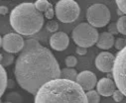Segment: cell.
I'll use <instances>...</instances> for the list:
<instances>
[{
  "instance_id": "obj_1",
  "label": "cell",
  "mask_w": 126,
  "mask_h": 103,
  "mask_svg": "<svg viewBox=\"0 0 126 103\" xmlns=\"http://www.w3.org/2000/svg\"><path fill=\"white\" fill-rule=\"evenodd\" d=\"M61 71L49 49L35 39H28L15 61L14 74L21 88L35 95L46 82L61 77Z\"/></svg>"
},
{
  "instance_id": "obj_2",
  "label": "cell",
  "mask_w": 126,
  "mask_h": 103,
  "mask_svg": "<svg viewBox=\"0 0 126 103\" xmlns=\"http://www.w3.org/2000/svg\"><path fill=\"white\" fill-rule=\"evenodd\" d=\"M35 103H87L84 89L75 80L55 78L44 85L35 94Z\"/></svg>"
},
{
  "instance_id": "obj_3",
  "label": "cell",
  "mask_w": 126,
  "mask_h": 103,
  "mask_svg": "<svg viewBox=\"0 0 126 103\" xmlns=\"http://www.w3.org/2000/svg\"><path fill=\"white\" fill-rule=\"evenodd\" d=\"M9 21L16 33L22 36H33L43 28L44 16L35 3L24 2L12 9Z\"/></svg>"
},
{
  "instance_id": "obj_4",
  "label": "cell",
  "mask_w": 126,
  "mask_h": 103,
  "mask_svg": "<svg viewBox=\"0 0 126 103\" xmlns=\"http://www.w3.org/2000/svg\"><path fill=\"white\" fill-rule=\"evenodd\" d=\"M72 37L78 46L89 48L97 43L99 34L95 27H93L91 24L80 23L74 29Z\"/></svg>"
},
{
  "instance_id": "obj_5",
  "label": "cell",
  "mask_w": 126,
  "mask_h": 103,
  "mask_svg": "<svg viewBox=\"0 0 126 103\" xmlns=\"http://www.w3.org/2000/svg\"><path fill=\"white\" fill-rule=\"evenodd\" d=\"M56 16L63 23L75 22L80 13V8L75 0H60L55 7Z\"/></svg>"
},
{
  "instance_id": "obj_6",
  "label": "cell",
  "mask_w": 126,
  "mask_h": 103,
  "mask_svg": "<svg viewBox=\"0 0 126 103\" xmlns=\"http://www.w3.org/2000/svg\"><path fill=\"white\" fill-rule=\"evenodd\" d=\"M112 74L116 87L126 96V46L115 57Z\"/></svg>"
},
{
  "instance_id": "obj_7",
  "label": "cell",
  "mask_w": 126,
  "mask_h": 103,
  "mask_svg": "<svg viewBox=\"0 0 126 103\" xmlns=\"http://www.w3.org/2000/svg\"><path fill=\"white\" fill-rule=\"evenodd\" d=\"M111 15L109 9L104 4H93L86 10V20L95 28L106 26L110 21Z\"/></svg>"
},
{
  "instance_id": "obj_8",
  "label": "cell",
  "mask_w": 126,
  "mask_h": 103,
  "mask_svg": "<svg viewBox=\"0 0 126 103\" xmlns=\"http://www.w3.org/2000/svg\"><path fill=\"white\" fill-rule=\"evenodd\" d=\"M0 44H1L0 45L1 48L5 52L11 53V54H18L23 50L25 46V41L21 37V34L8 33L5 36L1 37Z\"/></svg>"
},
{
  "instance_id": "obj_9",
  "label": "cell",
  "mask_w": 126,
  "mask_h": 103,
  "mask_svg": "<svg viewBox=\"0 0 126 103\" xmlns=\"http://www.w3.org/2000/svg\"><path fill=\"white\" fill-rule=\"evenodd\" d=\"M115 57L108 52H102L97 55L95 59V66L101 73H112Z\"/></svg>"
},
{
  "instance_id": "obj_10",
  "label": "cell",
  "mask_w": 126,
  "mask_h": 103,
  "mask_svg": "<svg viewBox=\"0 0 126 103\" xmlns=\"http://www.w3.org/2000/svg\"><path fill=\"white\" fill-rule=\"evenodd\" d=\"M69 45L70 39L65 32H56L50 38V46L55 51H65L69 47Z\"/></svg>"
},
{
  "instance_id": "obj_11",
  "label": "cell",
  "mask_w": 126,
  "mask_h": 103,
  "mask_svg": "<svg viewBox=\"0 0 126 103\" xmlns=\"http://www.w3.org/2000/svg\"><path fill=\"white\" fill-rule=\"evenodd\" d=\"M77 82L84 89V90H90L93 89V87L97 84L96 75L92 72L84 71L78 74Z\"/></svg>"
},
{
  "instance_id": "obj_12",
  "label": "cell",
  "mask_w": 126,
  "mask_h": 103,
  "mask_svg": "<svg viewBox=\"0 0 126 103\" xmlns=\"http://www.w3.org/2000/svg\"><path fill=\"white\" fill-rule=\"evenodd\" d=\"M115 82L109 78V77H103L100 78V80L97 82L96 84V88L98 93L101 96L104 97H109L113 94L114 90H115Z\"/></svg>"
},
{
  "instance_id": "obj_13",
  "label": "cell",
  "mask_w": 126,
  "mask_h": 103,
  "mask_svg": "<svg viewBox=\"0 0 126 103\" xmlns=\"http://www.w3.org/2000/svg\"><path fill=\"white\" fill-rule=\"evenodd\" d=\"M114 35H112L110 32H102L99 35L96 46L101 50H109L114 46Z\"/></svg>"
},
{
  "instance_id": "obj_14",
  "label": "cell",
  "mask_w": 126,
  "mask_h": 103,
  "mask_svg": "<svg viewBox=\"0 0 126 103\" xmlns=\"http://www.w3.org/2000/svg\"><path fill=\"white\" fill-rule=\"evenodd\" d=\"M0 86H1V90H0V95L3 96L4 95V92L7 88V85H8V78H7V73L5 71V68L3 65L0 66Z\"/></svg>"
},
{
  "instance_id": "obj_15",
  "label": "cell",
  "mask_w": 126,
  "mask_h": 103,
  "mask_svg": "<svg viewBox=\"0 0 126 103\" xmlns=\"http://www.w3.org/2000/svg\"><path fill=\"white\" fill-rule=\"evenodd\" d=\"M61 77L68 78V79H71V80H77L78 74H77L76 70L67 66V68H63V70L61 71Z\"/></svg>"
},
{
  "instance_id": "obj_16",
  "label": "cell",
  "mask_w": 126,
  "mask_h": 103,
  "mask_svg": "<svg viewBox=\"0 0 126 103\" xmlns=\"http://www.w3.org/2000/svg\"><path fill=\"white\" fill-rule=\"evenodd\" d=\"M13 55L14 54H11V53H8L5 51H4V53H1V59H0L1 65H3L4 67L11 65L14 61V56Z\"/></svg>"
},
{
  "instance_id": "obj_17",
  "label": "cell",
  "mask_w": 126,
  "mask_h": 103,
  "mask_svg": "<svg viewBox=\"0 0 126 103\" xmlns=\"http://www.w3.org/2000/svg\"><path fill=\"white\" fill-rule=\"evenodd\" d=\"M86 97H87L88 102H90V103H98V102L100 101L99 93H98L97 90H96V91L93 90V89L87 90V92H86Z\"/></svg>"
},
{
  "instance_id": "obj_18",
  "label": "cell",
  "mask_w": 126,
  "mask_h": 103,
  "mask_svg": "<svg viewBox=\"0 0 126 103\" xmlns=\"http://www.w3.org/2000/svg\"><path fill=\"white\" fill-rule=\"evenodd\" d=\"M35 6L41 12H46L49 8L53 7L52 4L48 1V0H37V1L35 2Z\"/></svg>"
},
{
  "instance_id": "obj_19",
  "label": "cell",
  "mask_w": 126,
  "mask_h": 103,
  "mask_svg": "<svg viewBox=\"0 0 126 103\" xmlns=\"http://www.w3.org/2000/svg\"><path fill=\"white\" fill-rule=\"evenodd\" d=\"M116 25H117L118 32L120 34H122V35H126V16L125 15L119 17Z\"/></svg>"
},
{
  "instance_id": "obj_20",
  "label": "cell",
  "mask_w": 126,
  "mask_h": 103,
  "mask_svg": "<svg viewBox=\"0 0 126 103\" xmlns=\"http://www.w3.org/2000/svg\"><path fill=\"white\" fill-rule=\"evenodd\" d=\"M6 102L21 103V102H23V98H22V96L18 92H9L6 95Z\"/></svg>"
},
{
  "instance_id": "obj_21",
  "label": "cell",
  "mask_w": 126,
  "mask_h": 103,
  "mask_svg": "<svg viewBox=\"0 0 126 103\" xmlns=\"http://www.w3.org/2000/svg\"><path fill=\"white\" fill-rule=\"evenodd\" d=\"M46 29L49 31V32H52V33H56L59 29V23L57 21H54V20H51L47 23L46 25Z\"/></svg>"
},
{
  "instance_id": "obj_22",
  "label": "cell",
  "mask_w": 126,
  "mask_h": 103,
  "mask_svg": "<svg viewBox=\"0 0 126 103\" xmlns=\"http://www.w3.org/2000/svg\"><path fill=\"white\" fill-rule=\"evenodd\" d=\"M65 62H66V65L68 67H75L77 65V63H78V59L74 56H69V57L66 58Z\"/></svg>"
},
{
  "instance_id": "obj_23",
  "label": "cell",
  "mask_w": 126,
  "mask_h": 103,
  "mask_svg": "<svg viewBox=\"0 0 126 103\" xmlns=\"http://www.w3.org/2000/svg\"><path fill=\"white\" fill-rule=\"evenodd\" d=\"M112 96H113V100L115 102H121L123 100V98H124L125 95L123 94V92L120 89H117V90H114Z\"/></svg>"
},
{
  "instance_id": "obj_24",
  "label": "cell",
  "mask_w": 126,
  "mask_h": 103,
  "mask_svg": "<svg viewBox=\"0 0 126 103\" xmlns=\"http://www.w3.org/2000/svg\"><path fill=\"white\" fill-rule=\"evenodd\" d=\"M125 46H126V40H124V39H122V38H118V39L115 40L114 47H115L116 50L121 51Z\"/></svg>"
},
{
  "instance_id": "obj_25",
  "label": "cell",
  "mask_w": 126,
  "mask_h": 103,
  "mask_svg": "<svg viewBox=\"0 0 126 103\" xmlns=\"http://www.w3.org/2000/svg\"><path fill=\"white\" fill-rule=\"evenodd\" d=\"M117 7L126 15V0H115Z\"/></svg>"
},
{
  "instance_id": "obj_26",
  "label": "cell",
  "mask_w": 126,
  "mask_h": 103,
  "mask_svg": "<svg viewBox=\"0 0 126 103\" xmlns=\"http://www.w3.org/2000/svg\"><path fill=\"white\" fill-rule=\"evenodd\" d=\"M56 14V12L54 11V9H53V7H51V8H49L46 12H45V17L47 18V19H49V20H52L53 18H54V15Z\"/></svg>"
},
{
  "instance_id": "obj_27",
  "label": "cell",
  "mask_w": 126,
  "mask_h": 103,
  "mask_svg": "<svg viewBox=\"0 0 126 103\" xmlns=\"http://www.w3.org/2000/svg\"><path fill=\"white\" fill-rule=\"evenodd\" d=\"M108 32H110L112 35H116L118 32V29H117V25L116 24H110L109 27H108Z\"/></svg>"
},
{
  "instance_id": "obj_28",
  "label": "cell",
  "mask_w": 126,
  "mask_h": 103,
  "mask_svg": "<svg viewBox=\"0 0 126 103\" xmlns=\"http://www.w3.org/2000/svg\"><path fill=\"white\" fill-rule=\"evenodd\" d=\"M76 52H77V54H79V55H80V56H83V55H85V54L87 53V48L78 46V48H77Z\"/></svg>"
},
{
  "instance_id": "obj_29",
  "label": "cell",
  "mask_w": 126,
  "mask_h": 103,
  "mask_svg": "<svg viewBox=\"0 0 126 103\" xmlns=\"http://www.w3.org/2000/svg\"><path fill=\"white\" fill-rule=\"evenodd\" d=\"M8 12H9V10H8V8L6 6L2 5L1 7H0V13H1V15H6Z\"/></svg>"
},
{
  "instance_id": "obj_30",
  "label": "cell",
  "mask_w": 126,
  "mask_h": 103,
  "mask_svg": "<svg viewBox=\"0 0 126 103\" xmlns=\"http://www.w3.org/2000/svg\"><path fill=\"white\" fill-rule=\"evenodd\" d=\"M13 87H15V81L13 80V79H9L8 80V85H7V88H13Z\"/></svg>"
},
{
  "instance_id": "obj_31",
  "label": "cell",
  "mask_w": 126,
  "mask_h": 103,
  "mask_svg": "<svg viewBox=\"0 0 126 103\" xmlns=\"http://www.w3.org/2000/svg\"><path fill=\"white\" fill-rule=\"evenodd\" d=\"M117 14H118V15L121 17V16H123V14H124V13H123V12H122V11H121L119 8H118V9H117Z\"/></svg>"
},
{
  "instance_id": "obj_32",
  "label": "cell",
  "mask_w": 126,
  "mask_h": 103,
  "mask_svg": "<svg viewBox=\"0 0 126 103\" xmlns=\"http://www.w3.org/2000/svg\"><path fill=\"white\" fill-rule=\"evenodd\" d=\"M107 77H109V78H113V74H111L110 73H107Z\"/></svg>"
},
{
  "instance_id": "obj_33",
  "label": "cell",
  "mask_w": 126,
  "mask_h": 103,
  "mask_svg": "<svg viewBox=\"0 0 126 103\" xmlns=\"http://www.w3.org/2000/svg\"><path fill=\"white\" fill-rule=\"evenodd\" d=\"M125 40H126V39H125Z\"/></svg>"
}]
</instances>
